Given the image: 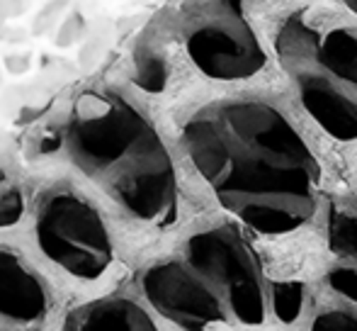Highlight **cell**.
<instances>
[{"label": "cell", "instance_id": "1", "mask_svg": "<svg viewBox=\"0 0 357 331\" xmlns=\"http://www.w3.org/2000/svg\"><path fill=\"white\" fill-rule=\"evenodd\" d=\"M183 139L221 207L250 229L282 237L314 214L319 161L275 105L214 103L185 124Z\"/></svg>", "mask_w": 357, "mask_h": 331}, {"label": "cell", "instance_id": "2", "mask_svg": "<svg viewBox=\"0 0 357 331\" xmlns=\"http://www.w3.org/2000/svg\"><path fill=\"white\" fill-rule=\"evenodd\" d=\"M73 161L102 178L137 219L173 224L178 183L170 154L155 129L119 95L85 93L73 108L66 134Z\"/></svg>", "mask_w": 357, "mask_h": 331}, {"label": "cell", "instance_id": "3", "mask_svg": "<svg viewBox=\"0 0 357 331\" xmlns=\"http://www.w3.org/2000/svg\"><path fill=\"white\" fill-rule=\"evenodd\" d=\"M301 105L338 142L357 139V32L294 13L275 39Z\"/></svg>", "mask_w": 357, "mask_h": 331}, {"label": "cell", "instance_id": "4", "mask_svg": "<svg viewBox=\"0 0 357 331\" xmlns=\"http://www.w3.org/2000/svg\"><path fill=\"white\" fill-rule=\"evenodd\" d=\"M185 263L209 285L231 322L258 327L270 317L294 322L304 304L299 280H270L250 244L231 227L195 234L185 249Z\"/></svg>", "mask_w": 357, "mask_h": 331}, {"label": "cell", "instance_id": "5", "mask_svg": "<svg viewBox=\"0 0 357 331\" xmlns=\"http://www.w3.org/2000/svg\"><path fill=\"white\" fill-rule=\"evenodd\" d=\"M185 49L214 81H243L268 64L241 0H202L185 24Z\"/></svg>", "mask_w": 357, "mask_h": 331}, {"label": "cell", "instance_id": "6", "mask_svg": "<svg viewBox=\"0 0 357 331\" xmlns=\"http://www.w3.org/2000/svg\"><path fill=\"white\" fill-rule=\"evenodd\" d=\"M39 249L78 278L93 280L107 270L112 244L100 214L71 193H56L37 217Z\"/></svg>", "mask_w": 357, "mask_h": 331}, {"label": "cell", "instance_id": "7", "mask_svg": "<svg viewBox=\"0 0 357 331\" xmlns=\"http://www.w3.org/2000/svg\"><path fill=\"white\" fill-rule=\"evenodd\" d=\"M142 285L149 302L183 329H207L231 322L219 297L188 263L165 260L151 265Z\"/></svg>", "mask_w": 357, "mask_h": 331}, {"label": "cell", "instance_id": "8", "mask_svg": "<svg viewBox=\"0 0 357 331\" xmlns=\"http://www.w3.org/2000/svg\"><path fill=\"white\" fill-rule=\"evenodd\" d=\"M47 312V290L20 263L17 256L0 251V314L15 322H37Z\"/></svg>", "mask_w": 357, "mask_h": 331}, {"label": "cell", "instance_id": "9", "mask_svg": "<svg viewBox=\"0 0 357 331\" xmlns=\"http://www.w3.org/2000/svg\"><path fill=\"white\" fill-rule=\"evenodd\" d=\"M66 329L75 331H149L151 317L132 300H102L68 314Z\"/></svg>", "mask_w": 357, "mask_h": 331}, {"label": "cell", "instance_id": "10", "mask_svg": "<svg viewBox=\"0 0 357 331\" xmlns=\"http://www.w3.org/2000/svg\"><path fill=\"white\" fill-rule=\"evenodd\" d=\"M328 239L335 253L357 260V209L333 207L328 222Z\"/></svg>", "mask_w": 357, "mask_h": 331}, {"label": "cell", "instance_id": "11", "mask_svg": "<svg viewBox=\"0 0 357 331\" xmlns=\"http://www.w3.org/2000/svg\"><path fill=\"white\" fill-rule=\"evenodd\" d=\"M134 81L142 85L144 90L151 93H158L163 90L165 81H168V71H165V64L160 61L153 54H144L137 59V71H134Z\"/></svg>", "mask_w": 357, "mask_h": 331}, {"label": "cell", "instance_id": "12", "mask_svg": "<svg viewBox=\"0 0 357 331\" xmlns=\"http://www.w3.org/2000/svg\"><path fill=\"white\" fill-rule=\"evenodd\" d=\"M328 285L338 295L348 297L350 302L357 304V268L353 265H338L328 273Z\"/></svg>", "mask_w": 357, "mask_h": 331}, {"label": "cell", "instance_id": "13", "mask_svg": "<svg viewBox=\"0 0 357 331\" xmlns=\"http://www.w3.org/2000/svg\"><path fill=\"white\" fill-rule=\"evenodd\" d=\"M319 331H357V314L350 312H326L314 322Z\"/></svg>", "mask_w": 357, "mask_h": 331}, {"label": "cell", "instance_id": "14", "mask_svg": "<svg viewBox=\"0 0 357 331\" xmlns=\"http://www.w3.org/2000/svg\"><path fill=\"white\" fill-rule=\"evenodd\" d=\"M24 212V203L20 190H8V193L0 198V227H10V224L20 222Z\"/></svg>", "mask_w": 357, "mask_h": 331}, {"label": "cell", "instance_id": "15", "mask_svg": "<svg viewBox=\"0 0 357 331\" xmlns=\"http://www.w3.org/2000/svg\"><path fill=\"white\" fill-rule=\"evenodd\" d=\"M85 32V20L80 17V13H73L71 17H66V22L59 27L56 32V44L59 47H71L73 42H78Z\"/></svg>", "mask_w": 357, "mask_h": 331}, {"label": "cell", "instance_id": "16", "mask_svg": "<svg viewBox=\"0 0 357 331\" xmlns=\"http://www.w3.org/2000/svg\"><path fill=\"white\" fill-rule=\"evenodd\" d=\"M63 3H66V0H56V3H49V5H47V10H44V13L39 15V20H37V34L47 32L49 24H54V20H56V15L61 13Z\"/></svg>", "mask_w": 357, "mask_h": 331}, {"label": "cell", "instance_id": "17", "mask_svg": "<svg viewBox=\"0 0 357 331\" xmlns=\"http://www.w3.org/2000/svg\"><path fill=\"white\" fill-rule=\"evenodd\" d=\"M27 8V0H0V17H17Z\"/></svg>", "mask_w": 357, "mask_h": 331}, {"label": "cell", "instance_id": "18", "mask_svg": "<svg viewBox=\"0 0 357 331\" xmlns=\"http://www.w3.org/2000/svg\"><path fill=\"white\" fill-rule=\"evenodd\" d=\"M8 68L13 73H24L29 68V57H27V54H24V57H20V54L8 57Z\"/></svg>", "mask_w": 357, "mask_h": 331}, {"label": "cell", "instance_id": "19", "mask_svg": "<svg viewBox=\"0 0 357 331\" xmlns=\"http://www.w3.org/2000/svg\"><path fill=\"white\" fill-rule=\"evenodd\" d=\"M333 3L343 5V8H348L353 15H357V0H333Z\"/></svg>", "mask_w": 357, "mask_h": 331}, {"label": "cell", "instance_id": "20", "mask_svg": "<svg viewBox=\"0 0 357 331\" xmlns=\"http://www.w3.org/2000/svg\"><path fill=\"white\" fill-rule=\"evenodd\" d=\"M5 34H8V32H5V24H3V17H0V37H5Z\"/></svg>", "mask_w": 357, "mask_h": 331}]
</instances>
